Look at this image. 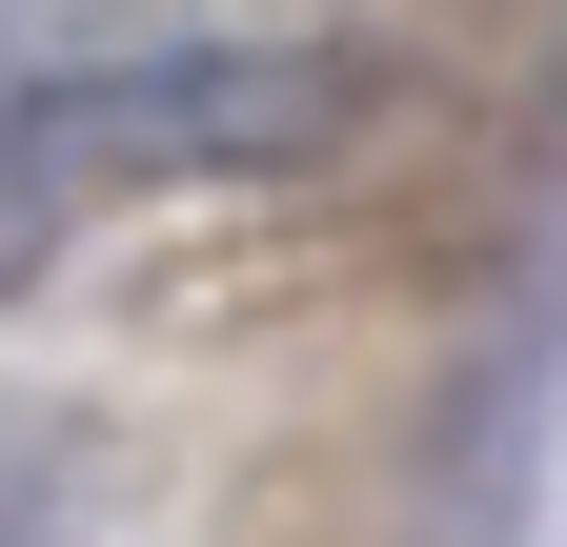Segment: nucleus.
<instances>
[{
    "mask_svg": "<svg viewBox=\"0 0 567 547\" xmlns=\"http://www.w3.org/2000/svg\"><path fill=\"white\" fill-rule=\"evenodd\" d=\"M0 547H41V527H0Z\"/></svg>",
    "mask_w": 567,
    "mask_h": 547,
    "instance_id": "nucleus-1",
    "label": "nucleus"
}]
</instances>
